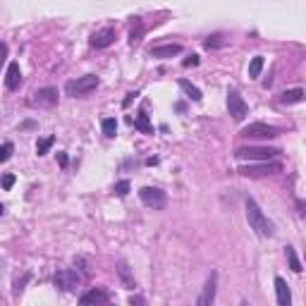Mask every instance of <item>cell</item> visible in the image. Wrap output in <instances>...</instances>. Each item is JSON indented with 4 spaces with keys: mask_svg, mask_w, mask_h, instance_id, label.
Returning a JSON list of instances; mask_svg holds the SVG:
<instances>
[{
    "mask_svg": "<svg viewBox=\"0 0 306 306\" xmlns=\"http://www.w3.org/2000/svg\"><path fill=\"white\" fill-rule=\"evenodd\" d=\"M246 220L258 237H273L275 235V225L268 220V215L261 211V206L253 199H246Z\"/></svg>",
    "mask_w": 306,
    "mask_h": 306,
    "instance_id": "6da1fadb",
    "label": "cell"
},
{
    "mask_svg": "<svg viewBox=\"0 0 306 306\" xmlns=\"http://www.w3.org/2000/svg\"><path fill=\"white\" fill-rule=\"evenodd\" d=\"M282 170V165H280L278 160H253L249 165H242L240 168V175L244 177H266V175H275Z\"/></svg>",
    "mask_w": 306,
    "mask_h": 306,
    "instance_id": "7a4b0ae2",
    "label": "cell"
},
{
    "mask_svg": "<svg viewBox=\"0 0 306 306\" xmlns=\"http://www.w3.org/2000/svg\"><path fill=\"white\" fill-rule=\"evenodd\" d=\"M98 84H101V79L96 77V74H84V77H77V79L67 81L65 84V91L67 96H86V93H91L98 89Z\"/></svg>",
    "mask_w": 306,
    "mask_h": 306,
    "instance_id": "3957f363",
    "label": "cell"
},
{
    "mask_svg": "<svg viewBox=\"0 0 306 306\" xmlns=\"http://www.w3.org/2000/svg\"><path fill=\"white\" fill-rule=\"evenodd\" d=\"M280 148H268V146H242L235 151V156L240 160H249V163H253V160H273L278 158Z\"/></svg>",
    "mask_w": 306,
    "mask_h": 306,
    "instance_id": "277c9868",
    "label": "cell"
},
{
    "mask_svg": "<svg viewBox=\"0 0 306 306\" xmlns=\"http://www.w3.org/2000/svg\"><path fill=\"white\" fill-rule=\"evenodd\" d=\"M139 199H141L144 206L158 211V208H163V206L168 203V194H165L163 189H158V186H141V189H139Z\"/></svg>",
    "mask_w": 306,
    "mask_h": 306,
    "instance_id": "5b68a950",
    "label": "cell"
},
{
    "mask_svg": "<svg viewBox=\"0 0 306 306\" xmlns=\"http://www.w3.org/2000/svg\"><path fill=\"white\" fill-rule=\"evenodd\" d=\"M240 134L244 139H275L280 134V129L273 127V124H266V122H251V124H246Z\"/></svg>",
    "mask_w": 306,
    "mask_h": 306,
    "instance_id": "8992f818",
    "label": "cell"
},
{
    "mask_svg": "<svg viewBox=\"0 0 306 306\" xmlns=\"http://www.w3.org/2000/svg\"><path fill=\"white\" fill-rule=\"evenodd\" d=\"M58 103V89L55 86H43L36 89L29 98V106L31 108H53Z\"/></svg>",
    "mask_w": 306,
    "mask_h": 306,
    "instance_id": "52a82bcc",
    "label": "cell"
},
{
    "mask_svg": "<svg viewBox=\"0 0 306 306\" xmlns=\"http://www.w3.org/2000/svg\"><path fill=\"white\" fill-rule=\"evenodd\" d=\"M227 110H230V115H232V120L235 122H242L246 115H249V106H246V101L240 96V91H232L227 93Z\"/></svg>",
    "mask_w": 306,
    "mask_h": 306,
    "instance_id": "ba28073f",
    "label": "cell"
},
{
    "mask_svg": "<svg viewBox=\"0 0 306 306\" xmlns=\"http://www.w3.org/2000/svg\"><path fill=\"white\" fill-rule=\"evenodd\" d=\"M79 285H81V275L77 273V270L62 268V270H58V273H55V287H60V290H65V292L77 290Z\"/></svg>",
    "mask_w": 306,
    "mask_h": 306,
    "instance_id": "9c48e42d",
    "label": "cell"
},
{
    "mask_svg": "<svg viewBox=\"0 0 306 306\" xmlns=\"http://www.w3.org/2000/svg\"><path fill=\"white\" fill-rule=\"evenodd\" d=\"M93 48H108L110 43H115V29L113 27H106V29H98V31H93L91 39H89Z\"/></svg>",
    "mask_w": 306,
    "mask_h": 306,
    "instance_id": "30bf717a",
    "label": "cell"
},
{
    "mask_svg": "<svg viewBox=\"0 0 306 306\" xmlns=\"http://www.w3.org/2000/svg\"><path fill=\"white\" fill-rule=\"evenodd\" d=\"M215 287H218V273H211L208 280H206V285H203V292H201L196 304L199 306H211L215 302Z\"/></svg>",
    "mask_w": 306,
    "mask_h": 306,
    "instance_id": "8fae6325",
    "label": "cell"
},
{
    "mask_svg": "<svg viewBox=\"0 0 306 306\" xmlns=\"http://www.w3.org/2000/svg\"><path fill=\"white\" fill-rule=\"evenodd\" d=\"M151 58H160V60H165V58H175V55L182 53V46L180 43H168V46H153L151 51Z\"/></svg>",
    "mask_w": 306,
    "mask_h": 306,
    "instance_id": "7c38bea8",
    "label": "cell"
},
{
    "mask_svg": "<svg viewBox=\"0 0 306 306\" xmlns=\"http://www.w3.org/2000/svg\"><path fill=\"white\" fill-rule=\"evenodd\" d=\"M19 84H22V69H19V65H17V62H10V67H7V74H5V86H7L10 91H14Z\"/></svg>",
    "mask_w": 306,
    "mask_h": 306,
    "instance_id": "4fadbf2b",
    "label": "cell"
},
{
    "mask_svg": "<svg viewBox=\"0 0 306 306\" xmlns=\"http://www.w3.org/2000/svg\"><path fill=\"white\" fill-rule=\"evenodd\" d=\"M275 294H278V304L280 306H290L292 304V292L287 287V282L282 278H275Z\"/></svg>",
    "mask_w": 306,
    "mask_h": 306,
    "instance_id": "5bb4252c",
    "label": "cell"
},
{
    "mask_svg": "<svg viewBox=\"0 0 306 306\" xmlns=\"http://www.w3.org/2000/svg\"><path fill=\"white\" fill-rule=\"evenodd\" d=\"M79 302H81V304H108V302H110V297H108L103 290H89L86 294H81Z\"/></svg>",
    "mask_w": 306,
    "mask_h": 306,
    "instance_id": "9a60e30c",
    "label": "cell"
},
{
    "mask_svg": "<svg viewBox=\"0 0 306 306\" xmlns=\"http://www.w3.org/2000/svg\"><path fill=\"white\" fill-rule=\"evenodd\" d=\"M118 275H120L122 285H124L127 290H136V280H134L132 270H129V266H127L124 261H120V263H118Z\"/></svg>",
    "mask_w": 306,
    "mask_h": 306,
    "instance_id": "2e32d148",
    "label": "cell"
},
{
    "mask_svg": "<svg viewBox=\"0 0 306 306\" xmlns=\"http://www.w3.org/2000/svg\"><path fill=\"white\" fill-rule=\"evenodd\" d=\"M304 101V89H290L280 96V103L285 106H292V103H302Z\"/></svg>",
    "mask_w": 306,
    "mask_h": 306,
    "instance_id": "e0dca14e",
    "label": "cell"
},
{
    "mask_svg": "<svg viewBox=\"0 0 306 306\" xmlns=\"http://www.w3.org/2000/svg\"><path fill=\"white\" fill-rule=\"evenodd\" d=\"M180 89H182V91H184L186 96H189V98L194 101V103H201V98H203V96H201V91L196 89V86H194V84H191V81L180 79Z\"/></svg>",
    "mask_w": 306,
    "mask_h": 306,
    "instance_id": "ac0fdd59",
    "label": "cell"
},
{
    "mask_svg": "<svg viewBox=\"0 0 306 306\" xmlns=\"http://www.w3.org/2000/svg\"><path fill=\"white\" fill-rule=\"evenodd\" d=\"M263 55H256V58H251V62H249V77L251 79H256L258 74H261V69H263Z\"/></svg>",
    "mask_w": 306,
    "mask_h": 306,
    "instance_id": "d6986e66",
    "label": "cell"
},
{
    "mask_svg": "<svg viewBox=\"0 0 306 306\" xmlns=\"http://www.w3.org/2000/svg\"><path fill=\"white\" fill-rule=\"evenodd\" d=\"M144 36V24H141V19L139 17H134V24H132V31H129V43H136V41Z\"/></svg>",
    "mask_w": 306,
    "mask_h": 306,
    "instance_id": "ffe728a7",
    "label": "cell"
},
{
    "mask_svg": "<svg viewBox=\"0 0 306 306\" xmlns=\"http://www.w3.org/2000/svg\"><path fill=\"white\" fill-rule=\"evenodd\" d=\"M285 253H287V261H290V268H292L294 273H302L304 268H302V261H299V256H297V251H294L292 246H287V249H285Z\"/></svg>",
    "mask_w": 306,
    "mask_h": 306,
    "instance_id": "44dd1931",
    "label": "cell"
},
{
    "mask_svg": "<svg viewBox=\"0 0 306 306\" xmlns=\"http://www.w3.org/2000/svg\"><path fill=\"white\" fill-rule=\"evenodd\" d=\"M136 127H139V129H141L144 134H151V132H153V129H151V122H148V115L144 113V110H141V113H139V118H136Z\"/></svg>",
    "mask_w": 306,
    "mask_h": 306,
    "instance_id": "7402d4cb",
    "label": "cell"
},
{
    "mask_svg": "<svg viewBox=\"0 0 306 306\" xmlns=\"http://www.w3.org/2000/svg\"><path fill=\"white\" fill-rule=\"evenodd\" d=\"M12 153H14V146L10 141H5V144L0 146V163H7V160L12 158Z\"/></svg>",
    "mask_w": 306,
    "mask_h": 306,
    "instance_id": "603a6c76",
    "label": "cell"
},
{
    "mask_svg": "<svg viewBox=\"0 0 306 306\" xmlns=\"http://www.w3.org/2000/svg\"><path fill=\"white\" fill-rule=\"evenodd\" d=\"M115 132H118V120H113V118L103 120V134L106 136H115Z\"/></svg>",
    "mask_w": 306,
    "mask_h": 306,
    "instance_id": "cb8c5ba5",
    "label": "cell"
},
{
    "mask_svg": "<svg viewBox=\"0 0 306 306\" xmlns=\"http://www.w3.org/2000/svg\"><path fill=\"white\" fill-rule=\"evenodd\" d=\"M53 136H48V139H41L39 144H36V153H39V156H46V153H48V148L53 146Z\"/></svg>",
    "mask_w": 306,
    "mask_h": 306,
    "instance_id": "d4e9b609",
    "label": "cell"
},
{
    "mask_svg": "<svg viewBox=\"0 0 306 306\" xmlns=\"http://www.w3.org/2000/svg\"><path fill=\"white\" fill-rule=\"evenodd\" d=\"M129 189H132V184H129L127 180H122V182H118V184H115V189H113V191H115L118 196H127V194H129Z\"/></svg>",
    "mask_w": 306,
    "mask_h": 306,
    "instance_id": "484cf974",
    "label": "cell"
},
{
    "mask_svg": "<svg viewBox=\"0 0 306 306\" xmlns=\"http://www.w3.org/2000/svg\"><path fill=\"white\" fill-rule=\"evenodd\" d=\"M218 46H223V34H213L206 39V48H218Z\"/></svg>",
    "mask_w": 306,
    "mask_h": 306,
    "instance_id": "4316f807",
    "label": "cell"
},
{
    "mask_svg": "<svg viewBox=\"0 0 306 306\" xmlns=\"http://www.w3.org/2000/svg\"><path fill=\"white\" fill-rule=\"evenodd\" d=\"M14 184V175H5L2 177V189H12Z\"/></svg>",
    "mask_w": 306,
    "mask_h": 306,
    "instance_id": "83f0119b",
    "label": "cell"
},
{
    "mask_svg": "<svg viewBox=\"0 0 306 306\" xmlns=\"http://www.w3.org/2000/svg\"><path fill=\"white\" fill-rule=\"evenodd\" d=\"M199 65V55H189L184 60V67H196Z\"/></svg>",
    "mask_w": 306,
    "mask_h": 306,
    "instance_id": "f1b7e54d",
    "label": "cell"
},
{
    "mask_svg": "<svg viewBox=\"0 0 306 306\" xmlns=\"http://www.w3.org/2000/svg\"><path fill=\"white\" fill-rule=\"evenodd\" d=\"M5 58H7V43H2V41H0V65L5 62Z\"/></svg>",
    "mask_w": 306,
    "mask_h": 306,
    "instance_id": "f546056e",
    "label": "cell"
},
{
    "mask_svg": "<svg viewBox=\"0 0 306 306\" xmlns=\"http://www.w3.org/2000/svg\"><path fill=\"white\" fill-rule=\"evenodd\" d=\"M58 163H60V168H65V165H67V156H65V153H58Z\"/></svg>",
    "mask_w": 306,
    "mask_h": 306,
    "instance_id": "4dcf8cb0",
    "label": "cell"
},
{
    "mask_svg": "<svg viewBox=\"0 0 306 306\" xmlns=\"http://www.w3.org/2000/svg\"><path fill=\"white\" fill-rule=\"evenodd\" d=\"M129 304H144V299H141V297H132V299H129Z\"/></svg>",
    "mask_w": 306,
    "mask_h": 306,
    "instance_id": "1f68e13d",
    "label": "cell"
},
{
    "mask_svg": "<svg viewBox=\"0 0 306 306\" xmlns=\"http://www.w3.org/2000/svg\"><path fill=\"white\" fill-rule=\"evenodd\" d=\"M5 213V206H2V203H0V215Z\"/></svg>",
    "mask_w": 306,
    "mask_h": 306,
    "instance_id": "d6a6232c",
    "label": "cell"
}]
</instances>
